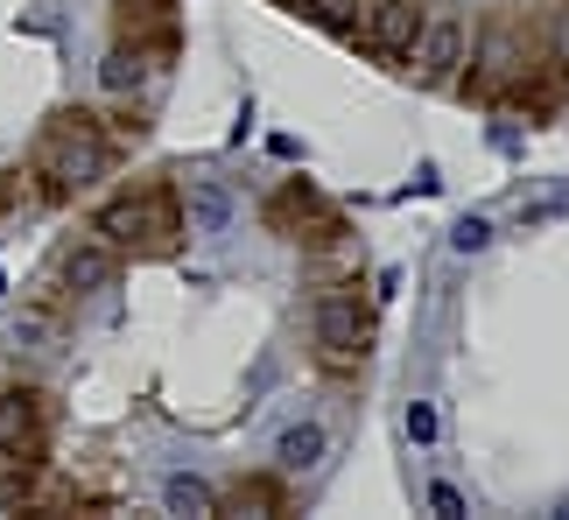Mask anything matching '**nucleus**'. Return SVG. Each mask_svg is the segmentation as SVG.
Segmentation results:
<instances>
[{"mask_svg":"<svg viewBox=\"0 0 569 520\" xmlns=\"http://www.w3.org/2000/svg\"><path fill=\"white\" fill-rule=\"evenodd\" d=\"M106 156H113V141H106L99 113L63 106V113L42 120V134H36V148H29V169H36L42 198L63 204V198H78V190H92V183L106 177Z\"/></svg>","mask_w":569,"mask_h":520,"instance_id":"2","label":"nucleus"},{"mask_svg":"<svg viewBox=\"0 0 569 520\" xmlns=\"http://www.w3.org/2000/svg\"><path fill=\"white\" fill-rule=\"evenodd\" d=\"M465 50H471V29H465V14H450V8H429L422 14V29H415L408 42V63H415V84H450L457 71H465Z\"/></svg>","mask_w":569,"mask_h":520,"instance_id":"7","label":"nucleus"},{"mask_svg":"<svg viewBox=\"0 0 569 520\" xmlns=\"http://www.w3.org/2000/svg\"><path fill=\"white\" fill-rule=\"evenodd\" d=\"M190 219L204 226V232H218V226L232 219V198H226L218 183H197V190H190Z\"/></svg>","mask_w":569,"mask_h":520,"instance_id":"15","label":"nucleus"},{"mask_svg":"<svg viewBox=\"0 0 569 520\" xmlns=\"http://www.w3.org/2000/svg\"><path fill=\"white\" fill-rule=\"evenodd\" d=\"M486 240H492V232L478 226V219H465V226H457V247H465V253H478V247H486Z\"/></svg>","mask_w":569,"mask_h":520,"instance_id":"17","label":"nucleus"},{"mask_svg":"<svg viewBox=\"0 0 569 520\" xmlns=\"http://www.w3.org/2000/svg\"><path fill=\"white\" fill-rule=\"evenodd\" d=\"M268 226L281 232V240H296L302 253H323V247H345V211L323 198V190L310 177H289L268 198Z\"/></svg>","mask_w":569,"mask_h":520,"instance_id":"6","label":"nucleus"},{"mask_svg":"<svg viewBox=\"0 0 569 520\" xmlns=\"http://www.w3.org/2000/svg\"><path fill=\"white\" fill-rule=\"evenodd\" d=\"M162 500H169V513H211V492L197 486V479H169Z\"/></svg>","mask_w":569,"mask_h":520,"instance_id":"16","label":"nucleus"},{"mask_svg":"<svg viewBox=\"0 0 569 520\" xmlns=\"http://www.w3.org/2000/svg\"><path fill=\"white\" fill-rule=\"evenodd\" d=\"M218 507L226 513H289V492H281L274 479H239Z\"/></svg>","mask_w":569,"mask_h":520,"instance_id":"11","label":"nucleus"},{"mask_svg":"<svg viewBox=\"0 0 569 520\" xmlns=\"http://www.w3.org/2000/svg\"><path fill=\"white\" fill-rule=\"evenodd\" d=\"M323 458V429L317 422H302V429H289V437H281V464L289 471H310Z\"/></svg>","mask_w":569,"mask_h":520,"instance_id":"14","label":"nucleus"},{"mask_svg":"<svg viewBox=\"0 0 569 520\" xmlns=\"http://www.w3.org/2000/svg\"><path fill=\"white\" fill-rule=\"evenodd\" d=\"M471 99L486 106H528V92L556 71V50H549V14L541 8H492L478 21V42H471Z\"/></svg>","mask_w":569,"mask_h":520,"instance_id":"1","label":"nucleus"},{"mask_svg":"<svg viewBox=\"0 0 569 520\" xmlns=\"http://www.w3.org/2000/svg\"><path fill=\"white\" fill-rule=\"evenodd\" d=\"M63 296H71L63 281H36V289H29V302H21V331H29V338L57 331V317H63Z\"/></svg>","mask_w":569,"mask_h":520,"instance_id":"12","label":"nucleus"},{"mask_svg":"<svg viewBox=\"0 0 569 520\" xmlns=\"http://www.w3.org/2000/svg\"><path fill=\"white\" fill-rule=\"evenodd\" d=\"M42 471H50V394L0 387V507H21Z\"/></svg>","mask_w":569,"mask_h":520,"instance_id":"3","label":"nucleus"},{"mask_svg":"<svg viewBox=\"0 0 569 520\" xmlns=\"http://www.w3.org/2000/svg\"><path fill=\"white\" fill-rule=\"evenodd\" d=\"M113 36L162 71L177 57V0H113Z\"/></svg>","mask_w":569,"mask_h":520,"instance_id":"8","label":"nucleus"},{"mask_svg":"<svg viewBox=\"0 0 569 520\" xmlns=\"http://www.w3.org/2000/svg\"><path fill=\"white\" fill-rule=\"evenodd\" d=\"M99 232L113 240L120 253H141V260H169L183 247V204L169 183H141V190H120L113 204L99 211Z\"/></svg>","mask_w":569,"mask_h":520,"instance_id":"4","label":"nucleus"},{"mask_svg":"<svg viewBox=\"0 0 569 520\" xmlns=\"http://www.w3.org/2000/svg\"><path fill=\"white\" fill-rule=\"evenodd\" d=\"M422 0H373L366 8V29H359V50L373 57V63H408V42L415 29H422Z\"/></svg>","mask_w":569,"mask_h":520,"instance_id":"9","label":"nucleus"},{"mask_svg":"<svg viewBox=\"0 0 569 520\" xmlns=\"http://www.w3.org/2000/svg\"><path fill=\"white\" fill-rule=\"evenodd\" d=\"M63 289L71 296H92V289H113V274H120V247L106 240V232H92V240H71L63 247Z\"/></svg>","mask_w":569,"mask_h":520,"instance_id":"10","label":"nucleus"},{"mask_svg":"<svg viewBox=\"0 0 569 520\" xmlns=\"http://www.w3.org/2000/svg\"><path fill=\"white\" fill-rule=\"evenodd\" d=\"M408 437H436V416H429V408H408Z\"/></svg>","mask_w":569,"mask_h":520,"instance_id":"18","label":"nucleus"},{"mask_svg":"<svg viewBox=\"0 0 569 520\" xmlns=\"http://www.w3.org/2000/svg\"><path fill=\"white\" fill-rule=\"evenodd\" d=\"M148 71H156V63H148L141 50H127V42H113V57H106V71H99V78H106V92H134V84H141Z\"/></svg>","mask_w":569,"mask_h":520,"instance_id":"13","label":"nucleus"},{"mask_svg":"<svg viewBox=\"0 0 569 520\" xmlns=\"http://www.w3.org/2000/svg\"><path fill=\"white\" fill-rule=\"evenodd\" d=\"M310 331H317V366L323 373H359L366 352H373V317L359 310L352 289H323L317 310H310Z\"/></svg>","mask_w":569,"mask_h":520,"instance_id":"5","label":"nucleus"}]
</instances>
